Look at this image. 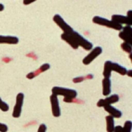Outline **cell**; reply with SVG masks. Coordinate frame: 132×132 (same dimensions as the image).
<instances>
[{
  "label": "cell",
  "instance_id": "1",
  "mask_svg": "<svg viewBox=\"0 0 132 132\" xmlns=\"http://www.w3.org/2000/svg\"><path fill=\"white\" fill-rule=\"evenodd\" d=\"M52 94L56 96H63L64 97L63 101L67 103H71L77 97V92L74 89L61 87H54L52 88Z\"/></svg>",
  "mask_w": 132,
  "mask_h": 132
},
{
  "label": "cell",
  "instance_id": "2",
  "mask_svg": "<svg viewBox=\"0 0 132 132\" xmlns=\"http://www.w3.org/2000/svg\"><path fill=\"white\" fill-rule=\"evenodd\" d=\"M93 22L95 23V24H97V25H100V26H106V27H108V28H111V29H114L115 30H118V31H121L123 28V26L120 25V24H118L111 20H109V19H107L104 17H101V16H98V15H96L92 19Z\"/></svg>",
  "mask_w": 132,
  "mask_h": 132
},
{
  "label": "cell",
  "instance_id": "3",
  "mask_svg": "<svg viewBox=\"0 0 132 132\" xmlns=\"http://www.w3.org/2000/svg\"><path fill=\"white\" fill-rule=\"evenodd\" d=\"M70 36L73 38V39L75 40V42L77 43L78 46H81L85 50L89 51V50H91L94 48L93 43L90 41H89L88 39H87L86 38H84L79 32L73 31L72 33H70Z\"/></svg>",
  "mask_w": 132,
  "mask_h": 132
},
{
  "label": "cell",
  "instance_id": "4",
  "mask_svg": "<svg viewBox=\"0 0 132 132\" xmlns=\"http://www.w3.org/2000/svg\"><path fill=\"white\" fill-rule=\"evenodd\" d=\"M53 20L62 29L63 33L70 34L74 31L73 29L68 23H67V22L63 19V17L60 15H59V14L54 15V16L53 18Z\"/></svg>",
  "mask_w": 132,
  "mask_h": 132
},
{
  "label": "cell",
  "instance_id": "5",
  "mask_svg": "<svg viewBox=\"0 0 132 132\" xmlns=\"http://www.w3.org/2000/svg\"><path fill=\"white\" fill-rule=\"evenodd\" d=\"M23 102H24V94L19 93L16 96L15 104L13 108V111H12V115L14 118H19L21 116Z\"/></svg>",
  "mask_w": 132,
  "mask_h": 132
},
{
  "label": "cell",
  "instance_id": "6",
  "mask_svg": "<svg viewBox=\"0 0 132 132\" xmlns=\"http://www.w3.org/2000/svg\"><path fill=\"white\" fill-rule=\"evenodd\" d=\"M103 52V49L101 46H96L93 48L89 54H87L84 59H83V63L84 65H89L96 58H97Z\"/></svg>",
  "mask_w": 132,
  "mask_h": 132
},
{
  "label": "cell",
  "instance_id": "7",
  "mask_svg": "<svg viewBox=\"0 0 132 132\" xmlns=\"http://www.w3.org/2000/svg\"><path fill=\"white\" fill-rule=\"evenodd\" d=\"M50 105H51V111L52 114L54 118H59L61 115V110L60 107V102L58 97L51 94L50 97Z\"/></svg>",
  "mask_w": 132,
  "mask_h": 132
},
{
  "label": "cell",
  "instance_id": "8",
  "mask_svg": "<svg viewBox=\"0 0 132 132\" xmlns=\"http://www.w3.org/2000/svg\"><path fill=\"white\" fill-rule=\"evenodd\" d=\"M120 100V97L118 94H112V95H109L108 97H107L104 99H101L98 101V102L97 103V106L98 108H104L105 106L108 105H111L112 104H115L118 103Z\"/></svg>",
  "mask_w": 132,
  "mask_h": 132
},
{
  "label": "cell",
  "instance_id": "9",
  "mask_svg": "<svg viewBox=\"0 0 132 132\" xmlns=\"http://www.w3.org/2000/svg\"><path fill=\"white\" fill-rule=\"evenodd\" d=\"M119 37L124 40V42L132 44V28L131 26H126L125 27L122 28V29L121 30L120 33H119Z\"/></svg>",
  "mask_w": 132,
  "mask_h": 132
},
{
  "label": "cell",
  "instance_id": "10",
  "mask_svg": "<svg viewBox=\"0 0 132 132\" xmlns=\"http://www.w3.org/2000/svg\"><path fill=\"white\" fill-rule=\"evenodd\" d=\"M111 21L120 24L122 26V24H125L126 26H131L132 25V18H129L127 15H118L115 14L111 16Z\"/></svg>",
  "mask_w": 132,
  "mask_h": 132
},
{
  "label": "cell",
  "instance_id": "11",
  "mask_svg": "<svg viewBox=\"0 0 132 132\" xmlns=\"http://www.w3.org/2000/svg\"><path fill=\"white\" fill-rule=\"evenodd\" d=\"M50 63H43L42 64L39 68H38L37 70H34V71H32L30 73H29L27 75H26V77L27 79H29V80H32L33 78H35L36 77H37L38 75H39L40 73L45 72V71H47L48 70H50Z\"/></svg>",
  "mask_w": 132,
  "mask_h": 132
},
{
  "label": "cell",
  "instance_id": "12",
  "mask_svg": "<svg viewBox=\"0 0 132 132\" xmlns=\"http://www.w3.org/2000/svg\"><path fill=\"white\" fill-rule=\"evenodd\" d=\"M19 42V39L17 36L0 35V44L15 45V44H18Z\"/></svg>",
  "mask_w": 132,
  "mask_h": 132
},
{
  "label": "cell",
  "instance_id": "13",
  "mask_svg": "<svg viewBox=\"0 0 132 132\" xmlns=\"http://www.w3.org/2000/svg\"><path fill=\"white\" fill-rule=\"evenodd\" d=\"M102 93L105 97H108L111 93V80L110 78H104L102 80Z\"/></svg>",
  "mask_w": 132,
  "mask_h": 132
},
{
  "label": "cell",
  "instance_id": "14",
  "mask_svg": "<svg viewBox=\"0 0 132 132\" xmlns=\"http://www.w3.org/2000/svg\"><path fill=\"white\" fill-rule=\"evenodd\" d=\"M105 111H107L110 116L113 117L114 118H121L122 117V112L118 110V108L113 107L112 105H108L104 107Z\"/></svg>",
  "mask_w": 132,
  "mask_h": 132
},
{
  "label": "cell",
  "instance_id": "15",
  "mask_svg": "<svg viewBox=\"0 0 132 132\" xmlns=\"http://www.w3.org/2000/svg\"><path fill=\"white\" fill-rule=\"evenodd\" d=\"M61 39L65 41L66 43H67L74 50H77L79 48L78 45L77 44V43L75 42V40L73 39V38L70 36V34H66V33H62L61 34Z\"/></svg>",
  "mask_w": 132,
  "mask_h": 132
},
{
  "label": "cell",
  "instance_id": "16",
  "mask_svg": "<svg viewBox=\"0 0 132 132\" xmlns=\"http://www.w3.org/2000/svg\"><path fill=\"white\" fill-rule=\"evenodd\" d=\"M112 63L113 62H111V60H107L104 63L103 71V76L104 77V78H111L112 72Z\"/></svg>",
  "mask_w": 132,
  "mask_h": 132
},
{
  "label": "cell",
  "instance_id": "17",
  "mask_svg": "<svg viewBox=\"0 0 132 132\" xmlns=\"http://www.w3.org/2000/svg\"><path fill=\"white\" fill-rule=\"evenodd\" d=\"M106 121V131L107 132H114L115 128V121L114 118L110 115L105 117Z\"/></svg>",
  "mask_w": 132,
  "mask_h": 132
},
{
  "label": "cell",
  "instance_id": "18",
  "mask_svg": "<svg viewBox=\"0 0 132 132\" xmlns=\"http://www.w3.org/2000/svg\"><path fill=\"white\" fill-rule=\"evenodd\" d=\"M112 71H114V72H116V73L124 76V75H126L128 70L125 67L120 65L119 63H112Z\"/></svg>",
  "mask_w": 132,
  "mask_h": 132
},
{
  "label": "cell",
  "instance_id": "19",
  "mask_svg": "<svg viewBox=\"0 0 132 132\" xmlns=\"http://www.w3.org/2000/svg\"><path fill=\"white\" fill-rule=\"evenodd\" d=\"M94 78V75L93 74H87L86 76H81V77H75L73 79V82L77 84V83H80L85 80H87V79H93Z\"/></svg>",
  "mask_w": 132,
  "mask_h": 132
},
{
  "label": "cell",
  "instance_id": "20",
  "mask_svg": "<svg viewBox=\"0 0 132 132\" xmlns=\"http://www.w3.org/2000/svg\"><path fill=\"white\" fill-rule=\"evenodd\" d=\"M121 49H122L125 52H126V53H129V54H131L132 53V46L131 45L129 44V43H127L124 42V43H121Z\"/></svg>",
  "mask_w": 132,
  "mask_h": 132
},
{
  "label": "cell",
  "instance_id": "21",
  "mask_svg": "<svg viewBox=\"0 0 132 132\" xmlns=\"http://www.w3.org/2000/svg\"><path fill=\"white\" fill-rule=\"evenodd\" d=\"M132 122L131 121H126L122 127V132H131Z\"/></svg>",
  "mask_w": 132,
  "mask_h": 132
},
{
  "label": "cell",
  "instance_id": "22",
  "mask_svg": "<svg viewBox=\"0 0 132 132\" xmlns=\"http://www.w3.org/2000/svg\"><path fill=\"white\" fill-rule=\"evenodd\" d=\"M0 110L3 112H6L9 110V104L6 102H5L4 101H2L1 97H0Z\"/></svg>",
  "mask_w": 132,
  "mask_h": 132
},
{
  "label": "cell",
  "instance_id": "23",
  "mask_svg": "<svg viewBox=\"0 0 132 132\" xmlns=\"http://www.w3.org/2000/svg\"><path fill=\"white\" fill-rule=\"evenodd\" d=\"M47 131V127L45 124H41L39 128H38V130L37 132H46Z\"/></svg>",
  "mask_w": 132,
  "mask_h": 132
},
{
  "label": "cell",
  "instance_id": "24",
  "mask_svg": "<svg viewBox=\"0 0 132 132\" xmlns=\"http://www.w3.org/2000/svg\"><path fill=\"white\" fill-rule=\"evenodd\" d=\"M9 130L8 126L5 124L0 122V132H7Z\"/></svg>",
  "mask_w": 132,
  "mask_h": 132
},
{
  "label": "cell",
  "instance_id": "25",
  "mask_svg": "<svg viewBox=\"0 0 132 132\" xmlns=\"http://www.w3.org/2000/svg\"><path fill=\"white\" fill-rule=\"evenodd\" d=\"M114 132H122V127H121V126H120V125H118V126H115Z\"/></svg>",
  "mask_w": 132,
  "mask_h": 132
},
{
  "label": "cell",
  "instance_id": "26",
  "mask_svg": "<svg viewBox=\"0 0 132 132\" xmlns=\"http://www.w3.org/2000/svg\"><path fill=\"white\" fill-rule=\"evenodd\" d=\"M33 2H35V0H33V1L24 0V1H23V4H24V5H29V4H32V3H33Z\"/></svg>",
  "mask_w": 132,
  "mask_h": 132
},
{
  "label": "cell",
  "instance_id": "27",
  "mask_svg": "<svg viewBox=\"0 0 132 132\" xmlns=\"http://www.w3.org/2000/svg\"><path fill=\"white\" fill-rule=\"evenodd\" d=\"M126 75H128V77H132V70H128L127 71V73H126Z\"/></svg>",
  "mask_w": 132,
  "mask_h": 132
},
{
  "label": "cell",
  "instance_id": "28",
  "mask_svg": "<svg viewBox=\"0 0 132 132\" xmlns=\"http://www.w3.org/2000/svg\"><path fill=\"white\" fill-rule=\"evenodd\" d=\"M4 9H5L4 5H3V4H2V3H0V12L3 11V10H4Z\"/></svg>",
  "mask_w": 132,
  "mask_h": 132
}]
</instances>
